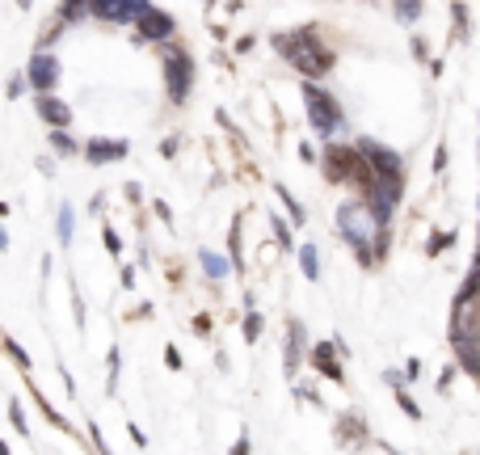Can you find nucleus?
<instances>
[{
  "label": "nucleus",
  "mask_w": 480,
  "mask_h": 455,
  "mask_svg": "<svg viewBox=\"0 0 480 455\" xmlns=\"http://www.w3.org/2000/svg\"><path fill=\"white\" fill-rule=\"evenodd\" d=\"M278 198H283V203H287L291 220H295V224H303V207H299V203H295V198H291V190H283V185H278Z\"/></svg>",
  "instance_id": "obj_21"
},
{
  "label": "nucleus",
  "mask_w": 480,
  "mask_h": 455,
  "mask_svg": "<svg viewBox=\"0 0 480 455\" xmlns=\"http://www.w3.org/2000/svg\"><path fill=\"white\" fill-rule=\"evenodd\" d=\"M358 160V148H341V143H329L325 148V173L329 182H350V169Z\"/></svg>",
  "instance_id": "obj_8"
},
{
  "label": "nucleus",
  "mask_w": 480,
  "mask_h": 455,
  "mask_svg": "<svg viewBox=\"0 0 480 455\" xmlns=\"http://www.w3.org/2000/svg\"><path fill=\"white\" fill-rule=\"evenodd\" d=\"M85 17H89V0H59V9H55V21H63V26H76Z\"/></svg>",
  "instance_id": "obj_11"
},
{
  "label": "nucleus",
  "mask_w": 480,
  "mask_h": 455,
  "mask_svg": "<svg viewBox=\"0 0 480 455\" xmlns=\"http://www.w3.org/2000/svg\"><path fill=\"white\" fill-rule=\"evenodd\" d=\"M169 39H173V17L152 4L144 17L135 21V43H169Z\"/></svg>",
  "instance_id": "obj_6"
},
{
  "label": "nucleus",
  "mask_w": 480,
  "mask_h": 455,
  "mask_svg": "<svg viewBox=\"0 0 480 455\" xmlns=\"http://www.w3.org/2000/svg\"><path fill=\"white\" fill-rule=\"evenodd\" d=\"M9 417H13L17 434H30V421H26V413H21V401H13V405H9Z\"/></svg>",
  "instance_id": "obj_20"
},
{
  "label": "nucleus",
  "mask_w": 480,
  "mask_h": 455,
  "mask_svg": "<svg viewBox=\"0 0 480 455\" xmlns=\"http://www.w3.org/2000/svg\"><path fill=\"white\" fill-rule=\"evenodd\" d=\"M274 51L287 59L295 72H303V76H329L333 72V51L320 43V34L312 30V26H303V30H283V34H274Z\"/></svg>",
  "instance_id": "obj_1"
},
{
  "label": "nucleus",
  "mask_w": 480,
  "mask_h": 455,
  "mask_svg": "<svg viewBox=\"0 0 480 455\" xmlns=\"http://www.w3.org/2000/svg\"><path fill=\"white\" fill-rule=\"evenodd\" d=\"M55 236H59V245H63V249H68V245H72V236H76V211H72L68 203H63V207H59V215H55Z\"/></svg>",
  "instance_id": "obj_12"
},
{
  "label": "nucleus",
  "mask_w": 480,
  "mask_h": 455,
  "mask_svg": "<svg viewBox=\"0 0 480 455\" xmlns=\"http://www.w3.org/2000/svg\"><path fill=\"white\" fill-rule=\"evenodd\" d=\"M89 17L110 21V26H122V0H89Z\"/></svg>",
  "instance_id": "obj_10"
},
{
  "label": "nucleus",
  "mask_w": 480,
  "mask_h": 455,
  "mask_svg": "<svg viewBox=\"0 0 480 455\" xmlns=\"http://www.w3.org/2000/svg\"><path fill=\"white\" fill-rule=\"evenodd\" d=\"M127 434H131V439H135L140 447H147V434H144V430H140V426H131V421H127Z\"/></svg>",
  "instance_id": "obj_25"
},
{
  "label": "nucleus",
  "mask_w": 480,
  "mask_h": 455,
  "mask_svg": "<svg viewBox=\"0 0 480 455\" xmlns=\"http://www.w3.org/2000/svg\"><path fill=\"white\" fill-rule=\"evenodd\" d=\"M127 152H131V143H127V139H89V143L80 148V156H85L89 165H114V160H127Z\"/></svg>",
  "instance_id": "obj_7"
},
{
  "label": "nucleus",
  "mask_w": 480,
  "mask_h": 455,
  "mask_svg": "<svg viewBox=\"0 0 480 455\" xmlns=\"http://www.w3.org/2000/svg\"><path fill=\"white\" fill-rule=\"evenodd\" d=\"M101 240H105V253H114V257L122 253V240H118V232H114V228H110V224L101 228Z\"/></svg>",
  "instance_id": "obj_19"
},
{
  "label": "nucleus",
  "mask_w": 480,
  "mask_h": 455,
  "mask_svg": "<svg viewBox=\"0 0 480 455\" xmlns=\"http://www.w3.org/2000/svg\"><path fill=\"white\" fill-rule=\"evenodd\" d=\"M299 266L308 278H320V257H316V249L312 245H299Z\"/></svg>",
  "instance_id": "obj_16"
},
{
  "label": "nucleus",
  "mask_w": 480,
  "mask_h": 455,
  "mask_svg": "<svg viewBox=\"0 0 480 455\" xmlns=\"http://www.w3.org/2000/svg\"><path fill=\"white\" fill-rule=\"evenodd\" d=\"M198 262L207 266V274H211V278H224V274H228V266H224L215 253H198Z\"/></svg>",
  "instance_id": "obj_18"
},
{
  "label": "nucleus",
  "mask_w": 480,
  "mask_h": 455,
  "mask_svg": "<svg viewBox=\"0 0 480 455\" xmlns=\"http://www.w3.org/2000/svg\"><path fill=\"white\" fill-rule=\"evenodd\" d=\"M257 333H261V317H257V312H249V317H244V337H249V342H257Z\"/></svg>",
  "instance_id": "obj_22"
},
{
  "label": "nucleus",
  "mask_w": 480,
  "mask_h": 455,
  "mask_svg": "<svg viewBox=\"0 0 480 455\" xmlns=\"http://www.w3.org/2000/svg\"><path fill=\"white\" fill-rule=\"evenodd\" d=\"M0 455H13V451H9V443H0Z\"/></svg>",
  "instance_id": "obj_29"
},
{
  "label": "nucleus",
  "mask_w": 480,
  "mask_h": 455,
  "mask_svg": "<svg viewBox=\"0 0 480 455\" xmlns=\"http://www.w3.org/2000/svg\"><path fill=\"white\" fill-rule=\"evenodd\" d=\"M59 72H63V68H59V59H55L51 51H43V46H38V51L30 55V63H26V85H30L34 93H55V85H59Z\"/></svg>",
  "instance_id": "obj_5"
},
{
  "label": "nucleus",
  "mask_w": 480,
  "mask_h": 455,
  "mask_svg": "<svg viewBox=\"0 0 480 455\" xmlns=\"http://www.w3.org/2000/svg\"><path fill=\"white\" fill-rule=\"evenodd\" d=\"M165 363L173 367V371H182V354H177V350H173V346H169V350H165Z\"/></svg>",
  "instance_id": "obj_24"
},
{
  "label": "nucleus",
  "mask_w": 480,
  "mask_h": 455,
  "mask_svg": "<svg viewBox=\"0 0 480 455\" xmlns=\"http://www.w3.org/2000/svg\"><path fill=\"white\" fill-rule=\"evenodd\" d=\"M303 101H308V123L316 127V136H333L337 127L345 123L337 97H329L320 85H312V81H303Z\"/></svg>",
  "instance_id": "obj_3"
},
{
  "label": "nucleus",
  "mask_w": 480,
  "mask_h": 455,
  "mask_svg": "<svg viewBox=\"0 0 480 455\" xmlns=\"http://www.w3.org/2000/svg\"><path fill=\"white\" fill-rule=\"evenodd\" d=\"M147 9H152V0H122V26H135Z\"/></svg>",
  "instance_id": "obj_15"
},
{
  "label": "nucleus",
  "mask_w": 480,
  "mask_h": 455,
  "mask_svg": "<svg viewBox=\"0 0 480 455\" xmlns=\"http://www.w3.org/2000/svg\"><path fill=\"white\" fill-rule=\"evenodd\" d=\"M30 4H34V0H17V9H30Z\"/></svg>",
  "instance_id": "obj_28"
},
{
  "label": "nucleus",
  "mask_w": 480,
  "mask_h": 455,
  "mask_svg": "<svg viewBox=\"0 0 480 455\" xmlns=\"http://www.w3.org/2000/svg\"><path fill=\"white\" fill-rule=\"evenodd\" d=\"M337 228H341V236L358 249V257L362 262H371V253H367V245H371V228H380L371 220V211H367V203H345L341 211H337Z\"/></svg>",
  "instance_id": "obj_4"
},
{
  "label": "nucleus",
  "mask_w": 480,
  "mask_h": 455,
  "mask_svg": "<svg viewBox=\"0 0 480 455\" xmlns=\"http://www.w3.org/2000/svg\"><path fill=\"white\" fill-rule=\"evenodd\" d=\"M26 93V72H17L13 81H9V97H21Z\"/></svg>",
  "instance_id": "obj_23"
},
{
  "label": "nucleus",
  "mask_w": 480,
  "mask_h": 455,
  "mask_svg": "<svg viewBox=\"0 0 480 455\" xmlns=\"http://www.w3.org/2000/svg\"><path fill=\"white\" fill-rule=\"evenodd\" d=\"M312 363L320 367L329 379H341V367H337V359H333V350H329V346H316V350H312Z\"/></svg>",
  "instance_id": "obj_14"
},
{
  "label": "nucleus",
  "mask_w": 480,
  "mask_h": 455,
  "mask_svg": "<svg viewBox=\"0 0 480 455\" xmlns=\"http://www.w3.org/2000/svg\"><path fill=\"white\" fill-rule=\"evenodd\" d=\"M85 143H76V139L68 136V127H51V152L55 156H76Z\"/></svg>",
  "instance_id": "obj_13"
},
{
  "label": "nucleus",
  "mask_w": 480,
  "mask_h": 455,
  "mask_svg": "<svg viewBox=\"0 0 480 455\" xmlns=\"http://www.w3.org/2000/svg\"><path fill=\"white\" fill-rule=\"evenodd\" d=\"M396 13H400V21H417L422 17V0H396Z\"/></svg>",
  "instance_id": "obj_17"
},
{
  "label": "nucleus",
  "mask_w": 480,
  "mask_h": 455,
  "mask_svg": "<svg viewBox=\"0 0 480 455\" xmlns=\"http://www.w3.org/2000/svg\"><path fill=\"white\" fill-rule=\"evenodd\" d=\"M274 236H278V240H283V245L291 249V232H287V224H278V220H274Z\"/></svg>",
  "instance_id": "obj_26"
},
{
  "label": "nucleus",
  "mask_w": 480,
  "mask_h": 455,
  "mask_svg": "<svg viewBox=\"0 0 480 455\" xmlns=\"http://www.w3.org/2000/svg\"><path fill=\"white\" fill-rule=\"evenodd\" d=\"M34 110H38V118H43L47 127H68V123H72V106H68L63 97H55V93H38V97H34Z\"/></svg>",
  "instance_id": "obj_9"
},
{
  "label": "nucleus",
  "mask_w": 480,
  "mask_h": 455,
  "mask_svg": "<svg viewBox=\"0 0 480 455\" xmlns=\"http://www.w3.org/2000/svg\"><path fill=\"white\" fill-rule=\"evenodd\" d=\"M4 215H9V207H4V203H0V220H4Z\"/></svg>",
  "instance_id": "obj_30"
},
{
  "label": "nucleus",
  "mask_w": 480,
  "mask_h": 455,
  "mask_svg": "<svg viewBox=\"0 0 480 455\" xmlns=\"http://www.w3.org/2000/svg\"><path fill=\"white\" fill-rule=\"evenodd\" d=\"M122 287H127V291L135 287V266H122Z\"/></svg>",
  "instance_id": "obj_27"
},
{
  "label": "nucleus",
  "mask_w": 480,
  "mask_h": 455,
  "mask_svg": "<svg viewBox=\"0 0 480 455\" xmlns=\"http://www.w3.org/2000/svg\"><path fill=\"white\" fill-rule=\"evenodd\" d=\"M160 63H165V93L173 106H186L194 89V59L190 51H182L177 43H165L160 51Z\"/></svg>",
  "instance_id": "obj_2"
}]
</instances>
